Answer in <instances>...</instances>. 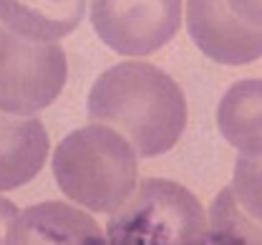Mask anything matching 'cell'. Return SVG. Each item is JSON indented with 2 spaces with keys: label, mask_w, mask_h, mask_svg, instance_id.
<instances>
[{
  "label": "cell",
  "mask_w": 262,
  "mask_h": 245,
  "mask_svg": "<svg viewBox=\"0 0 262 245\" xmlns=\"http://www.w3.org/2000/svg\"><path fill=\"white\" fill-rule=\"evenodd\" d=\"M96 35L121 56H151L182 26V0H91Z\"/></svg>",
  "instance_id": "cell-5"
},
{
  "label": "cell",
  "mask_w": 262,
  "mask_h": 245,
  "mask_svg": "<svg viewBox=\"0 0 262 245\" xmlns=\"http://www.w3.org/2000/svg\"><path fill=\"white\" fill-rule=\"evenodd\" d=\"M15 215H18V208H15L10 200L0 197V243H5V235H8V230H10Z\"/></svg>",
  "instance_id": "cell-14"
},
{
  "label": "cell",
  "mask_w": 262,
  "mask_h": 245,
  "mask_svg": "<svg viewBox=\"0 0 262 245\" xmlns=\"http://www.w3.org/2000/svg\"><path fill=\"white\" fill-rule=\"evenodd\" d=\"M229 187H232L239 208L257 225H262V154L260 157L242 154L234 162V177H232Z\"/></svg>",
  "instance_id": "cell-12"
},
{
  "label": "cell",
  "mask_w": 262,
  "mask_h": 245,
  "mask_svg": "<svg viewBox=\"0 0 262 245\" xmlns=\"http://www.w3.org/2000/svg\"><path fill=\"white\" fill-rule=\"evenodd\" d=\"M86 0H0V21L13 33L35 40H61L78 28Z\"/></svg>",
  "instance_id": "cell-9"
},
{
  "label": "cell",
  "mask_w": 262,
  "mask_h": 245,
  "mask_svg": "<svg viewBox=\"0 0 262 245\" xmlns=\"http://www.w3.org/2000/svg\"><path fill=\"white\" fill-rule=\"evenodd\" d=\"M187 31L196 48L222 66L262 58V28L239 21L225 0H187Z\"/></svg>",
  "instance_id": "cell-6"
},
{
  "label": "cell",
  "mask_w": 262,
  "mask_h": 245,
  "mask_svg": "<svg viewBox=\"0 0 262 245\" xmlns=\"http://www.w3.org/2000/svg\"><path fill=\"white\" fill-rule=\"evenodd\" d=\"M209 240L212 243H262V225H257L239 208L232 187H225L212 205Z\"/></svg>",
  "instance_id": "cell-11"
},
{
  "label": "cell",
  "mask_w": 262,
  "mask_h": 245,
  "mask_svg": "<svg viewBox=\"0 0 262 245\" xmlns=\"http://www.w3.org/2000/svg\"><path fill=\"white\" fill-rule=\"evenodd\" d=\"M111 243H207L209 220L202 202L179 182L149 177L111 212L106 225Z\"/></svg>",
  "instance_id": "cell-3"
},
{
  "label": "cell",
  "mask_w": 262,
  "mask_h": 245,
  "mask_svg": "<svg viewBox=\"0 0 262 245\" xmlns=\"http://www.w3.org/2000/svg\"><path fill=\"white\" fill-rule=\"evenodd\" d=\"M225 3L239 21L262 28V0H225Z\"/></svg>",
  "instance_id": "cell-13"
},
{
  "label": "cell",
  "mask_w": 262,
  "mask_h": 245,
  "mask_svg": "<svg viewBox=\"0 0 262 245\" xmlns=\"http://www.w3.org/2000/svg\"><path fill=\"white\" fill-rule=\"evenodd\" d=\"M222 137L242 154H262V78L234 81L217 106Z\"/></svg>",
  "instance_id": "cell-10"
},
{
  "label": "cell",
  "mask_w": 262,
  "mask_h": 245,
  "mask_svg": "<svg viewBox=\"0 0 262 245\" xmlns=\"http://www.w3.org/2000/svg\"><path fill=\"white\" fill-rule=\"evenodd\" d=\"M53 177L71 202L111 215L136 190V149L121 132L96 121L58 141L53 152Z\"/></svg>",
  "instance_id": "cell-2"
},
{
  "label": "cell",
  "mask_w": 262,
  "mask_h": 245,
  "mask_svg": "<svg viewBox=\"0 0 262 245\" xmlns=\"http://www.w3.org/2000/svg\"><path fill=\"white\" fill-rule=\"evenodd\" d=\"M86 109L91 121L121 132L141 157L169 152L187 127L184 91L166 71L146 61H121L103 71Z\"/></svg>",
  "instance_id": "cell-1"
},
{
  "label": "cell",
  "mask_w": 262,
  "mask_h": 245,
  "mask_svg": "<svg viewBox=\"0 0 262 245\" xmlns=\"http://www.w3.org/2000/svg\"><path fill=\"white\" fill-rule=\"evenodd\" d=\"M48 132L40 119L0 111V192L23 187L48 159Z\"/></svg>",
  "instance_id": "cell-8"
},
{
  "label": "cell",
  "mask_w": 262,
  "mask_h": 245,
  "mask_svg": "<svg viewBox=\"0 0 262 245\" xmlns=\"http://www.w3.org/2000/svg\"><path fill=\"white\" fill-rule=\"evenodd\" d=\"M68 61L56 40L0 28V111L31 116L53 104L66 86Z\"/></svg>",
  "instance_id": "cell-4"
},
{
  "label": "cell",
  "mask_w": 262,
  "mask_h": 245,
  "mask_svg": "<svg viewBox=\"0 0 262 245\" xmlns=\"http://www.w3.org/2000/svg\"><path fill=\"white\" fill-rule=\"evenodd\" d=\"M106 235L89 212L66 202H40L18 212L5 243H103Z\"/></svg>",
  "instance_id": "cell-7"
}]
</instances>
